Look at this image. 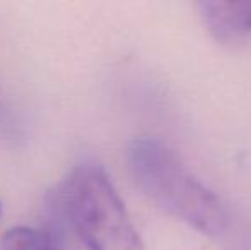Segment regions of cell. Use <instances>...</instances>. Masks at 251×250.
Segmentation results:
<instances>
[{
  "mask_svg": "<svg viewBox=\"0 0 251 250\" xmlns=\"http://www.w3.org/2000/svg\"><path fill=\"white\" fill-rule=\"evenodd\" d=\"M197 9L205 29L217 43L232 47L251 34V0H203L197 3Z\"/></svg>",
  "mask_w": 251,
  "mask_h": 250,
  "instance_id": "cell-3",
  "label": "cell"
},
{
  "mask_svg": "<svg viewBox=\"0 0 251 250\" xmlns=\"http://www.w3.org/2000/svg\"><path fill=\"white\" fill-rule=\"evenodd\" d=\"M215 240L221 244V250H251V224L232 213Z\"/></svg>",
  "mask_w": 251,
  "mask_h": 250,
  "instance_id": "cell-5",
  "label": "cell"
},
{
  "mask_svg": "<svg viewBox=\"0 0 251 250\" xmlns=\"http://www.w3.org/2000/svg\"><path fill=\"white\" fill-rule=\"evenodd\" d=\"M56 200L89 250H146L125 204L98 165L75 168Z\"/></svg>",
  "mask_w": 251,
  "mask_h": 250,
  "instance_id": "cell-2",
  "label": "cell"
},
{
  "mask_svg": "<svg viewBox=\"0 0 251 250\" xmlns=\"http://www.w3.org/2000/svg\"><path fill=\"white\" fill-rule=\"evenodd\" d=\"M0 214H2V202H0Z\"/></svg>",
  "mask_w": 251,
  "mask_h": 250,
  "instance_id": "cell-6",
  "label": "cell"
},
{
  "mask_svg": "<svg viewBox=\"0 0 251 250\" xmlns=\"http://www.w3.org/2000/svg\"><path fill=\"white\" fill-rule=\"evenodd\" d=\"M125 160L133 184L154 206L201 235L222 233L232 213L168 142L137 137L126 146Z\"/></svg>",
  "mask_w": 251,
  "mask_h": 250,
  "instance_id": "cell-1",
  "label": "cell"
},
{
  "mask_svg": "<svg viewBox=\"0 0 251 250\" xmlns=\"http://www.w3.org/2000/svg\"><path fill=\"white\" fill-rule=\"evenodd\" d=\"M0 250H62V245L51 231L16 226L0 238Z\"/></svg>",
  "mask_w": 251,
  "mask_h": 250,
  "instance_id": "cell-4",
  "label": "cell"
}]
</instances>
